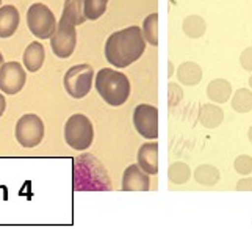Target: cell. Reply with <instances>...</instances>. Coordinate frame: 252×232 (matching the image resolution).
Instances as JSON below:
<instances>
[{"instance_id": "cell-1", "label": "cell", "mask_w": 252, "mask_h": 232, "mask_svg": "<svg viewBox=\"0 0 252 232\" xmlns=\"http://www.w3.org/2000/svg\"><path fill=\"white\" fill-rule=\"evenodd\" d=\"M146 38L138 25L111 33L105 42V58L113 66L127 67L140 60L146 50Z\"/></svg>"}, {"instance_id": "cell-20", "label": "cell", "mask_w": 252, "mask_h": 232, "mask_svg": "<svg viewBox=\"0 0 252 232\" xmlns=\"http://www.w3.org/2000/svg\"><path fill=\"white\" fill-rule=\"evenodd\" d=\"M207 30V22L204 21V18L197 14H193V16H188L184 21V32L185 35L189 36V38H201L204 36V33Z\"/></svg>"}, {"instance_id": "cell-2", "label": "cell", "mask_w": 252, "mask_h": 232, "mask_svg": "<svg viewBox=\"0 0 252 232\" xmlns=\"http://www.w3.org/2000/svg\"><path fill=\"white\" fill-rule=\"evenodd\" d=\"M110 177L102 163L90 154L74 159V190H110Z\"/></svg>"}, {"instance_id": "cell-25", "label": "cell", "mask_w": 252, "mask_h": 232, "mask_svg": "<svg viewBox=\"0 0 252 232\" xmlns=\"http://www.w3.org/2000/svg\"><path fill=\"white\" fill-rule=\"evenodd\" d=\"M182 99H184V90H182V87H179V83L171 82L168 85V104H169V107L179 105Z\"/></svg>"}, {"instance_id": "cell-19", "label": "cell", "mask_w": 252, "mask_h": 232, "mask_svg": "<svg viewBox=\"0 0 252 232\" xmlns=\"http://www.w3.org/2000/svg\"><path fill=\"white\" fill-rule=\"evenodd\" d=\"M75 25H82L86 21L85 14V0H64L63 14Z\"/></svg>"}, {"instance_id": "cell-6", "label": "cell", "mask_w": 252, "mask_h": 232, "mask_svg": "<svg viewBox=\"0 0 252 232\" xmlns=\"http://www.w3.org/2000/svg\"><path fill=\"white\" fill-rule=\"evenodd\" d=\"M94 82V69L86 63L69 67L63 77V87L72 99L88 96Z\"/></svg>"}, {"instance_id": "cell-4", "label": "cell", "mask_w": 252, "mask_h": 232, "mask_svg": "<svg viewBox=\"0 0 252 232\" xmlns=\"http://www.w3.org/2000/svg\"><path fill=\"white\" fill-rule=\"evenodd\" d=\"M64 140L75 151L88 149L94 141V127L88 116L72 115L64 124Z\"/></svg>"}, {"instance_id": "cell-10", "label": "cell", "mask_w": 252, "mask_h": 232, "mask_svg": "<svg viewBox=\"0 0 252 232\" xmlns=\"http://www.w3.org/2000/svg\"><path fill=\"white\" fill-rule=\"evenodd\" d=\"M27 82V72L17 62H6L0 66V91L5 94H17Z\"/></svg>"}, {"instance_id": "cell-18", "label": "cell", "mask_w": 252, "mask_h": 232, "mask_svg": "<svg viewBox=\"0 0 252 232\" xmlns=\"http://www.w3.org/2000/svg\"><path fill=\"white\" fill-rule=\"evenodd\" d=\"M194 179L197 184H201L204 187H213L220 182L221 173L213 165H199L194 169Z\"/></svg>"}, {"instance_id": "cell-30", "label": "cell", "mask_w": 252, "mask_h": 232, "mask_svg": "<svg viewBox=\"0 0 252 232\" xmlns=\"http://www.w3.org/2000/svg\"><path fill=\"white\" fill-rule=\"evenodd\" d=\"M172 75H174V63L168 62V77H172Z\"/></svg>"}, {"instance_id": "cell-34", "label": "cell", "mask_w": 252, "mask_h": 232, "mask_svg": "<svg viewBox=\"0 0 252 232\" xmlns=\"http://www.w3.org/2000/svg\"><path fill=\"white\" fill-rule=\"evenodd\" d=\"M0 6H2V0H0Z\"/></svg>"}, {"instance_id": "cell-31", "label": "cell", "mask_w": 252, "mask_h": 232, "mask_svg": "<svg viewBox=\"0 0 252 232\" xmlns=\"http://www.w3.org/2000/svg\"><path fill=\"white\" fill-rule=\"evenodd\" d=\"M248 138H249V141L252 143V126H251V129H249V132H248Z\"/></svg>"}, {"instance_id": "cell-33", "label": "cell", "mask_w": 252, "mask_h": 232, "mask_svg": "<svg viewBox=\"0 0 252 232\" xmlns=\"http://www.w3.org/2000/svg\"><path fill=\"white\" fill-rule=\"evenodd\" d=\"M249 87H251V88H252V75H251V77H249Z\"/></svg>"}, {"instance_id": "cell-3", "label": "cell", "mask_w": 252, "mask_h": 232, "mask_svg": "<svg viewBox=\"0 0 252 232\" xmlns=\"http://www.w3.org/2000/svg\"><path fill=\"white\" fill-rule=\"evenodd\" d=\"M94 87L99 96L107 102L108 105L119 107L126 104L130 96V82L127 75L111 67H102L95 74Z\"/></svg>"}, {"instance_id": "cell-12", "label": "cell", "mask_w": 252, "mask_h": 232, "mask_svg": "<svg viewBox=\"0 0 252 232\" xmlns=\"http://www.w3.org/2000/svg\"><path fill=\"white\" fill-rule=\"evenodd\" d=\"M136 162L149 176L158 174V143H157V140H152V141H147V143L141 144V148L138 149Z\"/></svg>"}, {"instance_id": "cell-29", "label": "cell", "mask_w": 252, "mask_h": 232, "mask_svg": "<svg viewBox=\"0 0 252 232\" xmlns=\"http://www.w3.org/2000/svg\"><path fill=\"white\" fill-rule=\"evenodd\" d=\"M5 110H6V100H5V96H3V94L0 93V118L3 116Z\"/></svg>"}, {"instance_id": "cell-13", "label": "cell", "mask_w": 252, "mask_h": 232, "mask_svg": "<svg viewBox=\"0 0 252 232\" xmlns=\"http://www.w3.org/2000/svg\"><path fill=\"white\" fill-rule=\"evenodd\" d=\"M21 22V14L13 5L0 6V38L13 36Z\"/></svg>"}, {"instance_id": "cell-28", "label": "cell", "mask_w": 252, "mask_h": 232, "mask_svg": "<svg viewBox=\"0 0 252 232\" xmlns=\"http://www.w3.org/2000/svg\"><path fill=\"white\" fill-rule=\"evenodd\" d=\"M237 190L238 192H252V177L240 179L237 182Z\"/></svg>"}, {"instance_id": "cell-32", "label": "cell", "mask_w": 252, "mask_h": 232, "mask_svg": "<svg viewBox=\"0 0 252 232\" xmlns=\"http://www.w3.org/2000/svg\"><path fill=\"white\" fill-rule=\"evenodd\" d=\"M3 65V57H2V54H0V66Z\"/></svg>"}, {"instance_id": "cell-5", "label": "cell", "mask_w": 252, "mask_h": 232, "mask_svg": "<svg viewBox=\"0 0 252 232\" xmlns=\"http://www.w3.org/2000/svg\"><path fill=\"white\" fill-rule=\"evenodd\" d=\"M57 19L50 8L44 3H33L27 11V27L38 39H50L57 30Z\"/></svg>"}, {"instance_id": "cell-11", "label": "cell", "mask_w": 252, "mask_h": 232, "mask_svg": "<svg viewBox=\"0 0 252 232\" xmlns=\"http://www.w3.org/2000/svg\"><path fill=\"white\" fill-rule=\"evenodd\" d=\"M151 188V179L146 171L135 163L130 165L123 176V190L124 192H147Z\"/></svg>"}, {"instance_id": "cell-8", "label": "cell", "mask_w": 252, "mask_h": 232, "mask_svg": "<svg viewBox=\"0 0 252 232\" xmlns=\"http://www.w3.org/2000/svg\"><path fill=\"white\" fill-rule=\"evenodd\" d=\"M77 25L69 21L66 16H62L58 21L57 30L50 38V47L58 58H69L75 50L77 46Z\"/></svg>"}, {"instance_id": "cell-23", "label": "cell", "mask_w": 252, "mask_h": 232, "mask_svg": "<svg viewBox=\"0 0 252 232\" xmlns=\"http://www.w3.org/2000/svg\"><path fill=\"white\" fill-rule=\"evenodd\" d=\"M143 35L152 46H158V14H149L143 22Z\"/></svg>"}, {"instance_id": "cell-9", "label": "cell", "mask_w": 252, "mask_h": 232, "mask_svg": "<svg viewBox=\"0 0 252 232\" xmlns=\"http://www.w3.org/2000/svg\"><path fill=\"white\" fill-rule=\"evenodd\" d=\"M133 126L146 140L158 138V108L151 104H140L133 110Z\"/></svg>"}, {"instance_id": "cell-22", "label": "cell", "mask_w": 252, "mask_h": 232, "mask_svg": "<svg viewBox=\"0 0 252 232\" xmlns=\"http://www.w3.org/2000/svg\"><path fill=\"white\" fill-rule=\"evenodd\" d=\"M191 177V169L185 162H176L172 163L168 169V179L174 185H182Z\"/></svg>"}, {"instance_id": "cell-26", "label": "cell", "mask_w": 252, "mask_h": 232, "mask_svg": "<svg viewBox=\"0 0 252 232\" xmlns=\"http://www.w3.org/2000/svg\"><path fill=\"white\" fill-rule=\"evenodd\" d=\"M235 171L238 174H251L252 173V157L243 154L235 160Z\"/></svg>"}, {"instance_id": "cell-15", "label": "cell", "mask_w": 252, "mask_h": 232, "mask_svg": "<svg viewBox=\"0 0 252 232\" xmlns=\"http://www.w3.org/2000/svg\"><path fill=\"white\" fill-rule=\"evenodd\" d=\"M224 121V111L216 104H204L199 107V123L205 129H216Z\"/></svg>"}, {"instance_id": "cell-16", "label": "cell", "mask_w": 252, "mask_h": 232, "mask_svg": "<svg viewBox=\"0 0 252 232\" xmlns=\"http://www.w3.org/2000/svg\"><path fill=\"white\" fill-rule=\"evenodd\" d=\"M207 96L212 102H216V104H225L232 96L230 82L225 79L212 80L207 87Z\"/></svg>"}, {"instance_id": "cell-27", "label": "cell", "mask_w": 252, "mask_h": 232, "mask_svg": "<svg viewBox=\"0 0 252 232\" xmlns=\"http://www.w3.org/2000/svg\"><path fill=\"white\" fill-rule=\"evenodd\" d=\"M240 65L245 71L252 72V47H248L240 55Z\"/></svg>"}, {"instance_id": "cell-7", "label": "cell", "mask_w": 252, "mask_h": 232, "mask_svg": "<svg viewBox=\"0 0 252 232\" xmlns=\"http://www.w3.org/2000/svg\"><path fill=\"white\" fill-rule=\"evenodd\" d=\"M14 136L22 148H36L44 140V123H42V119L38 115H24L16 123Z\"/></svg>"}, {"instance_id": "cell-24", "label": "cell", "mask_w": 252, "mask_h": 232, "mask_svg": "<svg viewBox=\"0 0 252 232\" xmlns=\"http://www.w3.org/2000/svg\"><path fill=\"white\" fill-rule=\"evenodd\" d=\"M108 0H85V14L86 19L95 21L107 11Z\"/></svg>"}, {"instance_id": "cell-14", "label": "cell", "mask_w": 252, "mask_h": 232, "mask_svg": "<svg viewBox=\"0 0 252 232\" xmlns=\"http://www.w3.org/2000/svg\"><path fill=\"white\" fill-rule=\"evenodd\" d=\"M44 60H46V50L44 46L41 44L38 41H33L27 46L22 57V62H24V67L27 69L29 72H38L42 65H44Z\"/></svg>"}, {"instance_id": "cell-17", "label": "cell", "mask_w": 252, "mask_h": 232, "mask_svg": "<svg viewBox=\"0 0 252 232\" xmlns=\"http://www.w3.org/2000/svg\"><path fill=\"white\" fill-rule=\"evenodd\" d=\"M176 75L182 85L196 87V85L202 80V69H201V66L194 62H185L179 66Z\"/></svg>"}, {"instance_id": "cell-21", "label": "cell", "mask_w": 252, "mask_h": 232, "mask_svg": "<svg viewBox=\"0 0 252 232\" xmlns=\"http://www.w3.org/2000/svg\"><path fill=\"white\" fill-rule=\"evenodd\" d=\"M232 108L237 113H248L252 110V90L240 88L232 98Z\"/></svg>"}]
</instances>
